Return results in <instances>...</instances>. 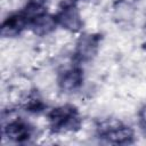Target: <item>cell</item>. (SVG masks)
Masks as SVG:
<instances>
[{
  "mask_svg": "<svg viewBox=\"0 0 146 146\" xmlns=\"http://www.w3.org/2000/svg\"><path fill=\"white\" fill-rule=\"evenodd\" d=\"M48 122L51 132L63 133L68 131H78L81 128L82 119L76 106L65 104L52 108L48 113Z\"/></svg>",
  "mask_w": 146,
  "mask_h": 146,
  "instance_id": "cell-1",
  "label": "cell"
},
{
  "mask_svg": "<svg viewBox=\"0 0 146 146\" xmlns=\"http://www.w3.org/2000/svg\"><path fill=\"white\" fill-rule=\"evenodd\" d=\"M97 137L105 143L128 145L133 143V131L130 127L116 120H104L97 124Z\"/></svg>",
  "mask_w": 146,
  "mask_h": 146,
  "instance_id": "cell-2",
  "label": "cell"
},
{
  "mask_svg": "<svg viewBox=\"0 0 146 146\" xmlns=\"http://www.w3.org/2000/svg\"><path fill=\"white\" fill-rule=\"evenodd\" d=\"M76 2L78 0H64L59 5L57 13L54 15L57 25L70 32H78L83 26Z\"/></svg>",
  "mask_w": 146,
  "mask_h": 146,
  "instance_id": "cell-3",
  "label": "cell"
},
{
  "mask_svg": "<svg viewBox=\"0 0 146 146\" xmlns=\"http://www.w3.org/2000/svg\"><path fill=\"white\" fill-rule=\"evenodd\" d=\"M100 41L102 35L98 33L82 34L76 41L75 49L73 51V62L75 63V65L92 60L98 52Z\"/></svg>",
  "mask_w": 146,
  "mask_h": 146,
  "instance_id": "cell-4",
  "label": "cell"
},
{
  "mask_svg": "<svg viewBox=\"0 0 146 146\" xmlns=\"http://www.w3.org/2000/svg\"><path fill=\"white\" fill-rule=\"evenodd\" d=\"M34 136V127L23 119H15L3 124L2 137L16 144L29 143Z\"/></svg>",
  "mask_w": 146,
  "mask_h": 146,
  "instance_id": "cell-5",
  "label": "cell"
},
{
  "mask_svg": "<svg viewBox=\"0 0 146 146\" xmlns=\"http://www.w3.org/2000/svg\"><path fill=\"white\" fill-rule=\"evenodd\" d=\"M26 29H29V21L23 11L19 10L5 18L1 24V35L3 38H15Z\"/></svg>",
  "mask_w": 146,
  "mask_h": 146,
  "instance_id": "cell-6",
  "label": "cell"
},
{
  "mask_svg": "<svg viewBox=\"0 0 146 146\" xmlns=\"http://www.w3.org/2000/svg\"><path fill=\"white\" fill-rule=\"evenodd\" d=\"M83 82V70L80 65L72 66L71 68L62 72L58 76V87L64 92H73L78 90Z\"/></svg>",
  "mask_w": 146,
  "mask_h": 146,
  "instance_id": "cell-7",
  "label": "cell"
},
{
  "mask_svg": "<svg viewBox=\"0 0 146 146\" xmlns=\"http://www.w3.org/2000/svg\"><path fill=\"white\" fill-rule=\"evenodd\" d=\"M57 23H56V19H55V16L54 15H50L48 13H44L40 16H38L36 18H34L29 29L36 35L39 36H43V35H47L49 33H51L55 29H56Z\"/></svg>",
  "mask_w": 146,
  "mask_h": 146,
  "instance_id": "cell-8",
  "label": "cell"
},
{
  "mask_svg": "<svg viewBox=\"0 0 146 146\" xmlns=\"http://www.w3.org/2000/svg\"><path fill=\"white\" fill-rule=\"evenodd\" d=\"M25 108L26 111L32 113H41L42 111H44L46 105L42 103V100L38 96H31L25 105Z\"/></svg>",
  "mask_w": 146,
  "mask_h": 146,
  "instance_id": "cell-9",
  "label": "cell"
}]
</instances>
